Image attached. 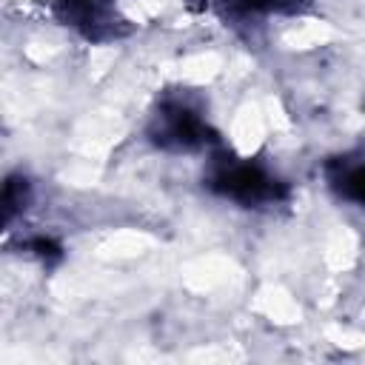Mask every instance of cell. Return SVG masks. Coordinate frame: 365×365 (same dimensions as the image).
Here are the masks:
<instances>
[{"instance_id": "obj_1", "label": "cell", "mask_w": 365, "mask_h": 365, "mask_svg": "<svg viewBox=\"0 0 365 365\" xmlns=\"http://www.w3.org/2000/svg\"><path fill=\"white\" fill-rule=\"evenodd\" d=\"M200 3L211 9V6H231V3H240V0H200Z\"/></svg>"}]
</instances>
